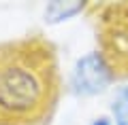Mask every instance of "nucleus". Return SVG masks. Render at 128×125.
Segmentation results:
<instances>
[{
  "label": "nucleus",
  "instance_id": "1",
  "mask_svg": "<svg viewBox=\"0 0 128 125\" xmlns=\"http://www.w3.org/2000/svg\"><path fill=\"white\" fill-rule=\"evenodd\" d=\"M60 95L56 49L41 36L0 45V125H45Z\"/></svg>",
  "mask_w": 128,
  "mask_h": 125
},
{
  "label": "nucleus",
  "instance_id": "2",
  "mask_svg": "<svg viewBox=\"0 0 128 125\" xmlns=\"http://www.w3.org/2000/svg\"><path fill=\"white\" fill-rule=\"evenodd\" d=\"M98 45L111 76L128 79V2L98 9Z\"/></svg>",
  "mask_w": 128,
  "mask_h": 125
},
{
  "label": "nucleus",
  "instance_id": "3",
  "mask_svg": "<svg viewBox=\"0 0 128 125\" xmlns=\"http://www.w3.org/2000/svg\"><path fill=\"white\" fill-rule=\"evenodd\" d=\"M111 81V72L107 68L100 53H90L77 62L73 70V87L79 93H98Z\"/></svg>",
  "mask_w": 128,
  "mask_h": 125
},
{
  "label": "nucleus",
  "instance_id": "4",
  "mask_svg": "<svg viewBox=\"0 0 128 125\" xmlns=\"http://www.w3.org/2000/svg\"><path fill=\"white\" fill-rule=\"evenodd\" d=\"M113 115H115V123L118 125H128V87H122L115 93Z\"/></svg>",
  "mask_w": 128,
  "mask_h": 125
},
{
  "label": "nucleus",
  "instance_id": "5",
  "mask_svg": "<svg viewBox=\"0 0 128 125\" xmlns=\"http://www.w3.org/2000/svg\"><path fill=\"white\" fill-rule=\"evenodd\" d=\"M92 125H109V121H107V119H96Z\"/></svg>",
  "mask_w": 128,
  "mask_h": 125
}]
</instances>
